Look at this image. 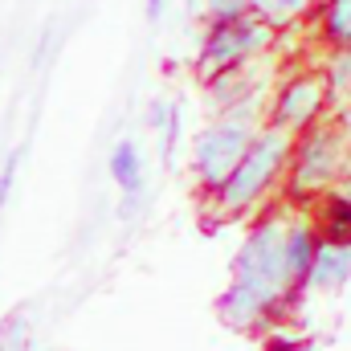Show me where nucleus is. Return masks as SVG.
<instances>
[{
    "mask_svg": "<svg viewBox=\"0 0 351 351\" xmlns=\"http://www.w3.org/2000/svg\"><path fill=\"white\" fill-rule=\"evenodd\" d=\"M290 213H265L250 225L241 250L229 265V286L217 298V319L237 335H265L278 315L302 294L286 262Z\"/></svg>",
    "mask_w": 351,
    "mask_h": 351,
    "instance_id": "1",
    "label": "nucleus"
},
{
    "mask_svg": "<svg viewBox=\"0 0 351 351\" xmlns=\"http://www.w3.org/2000/svg\"><path fill=\"white\" fill-rule=\"evenodd\" d=\"M265 123H269V102H265V94H254L229 110H217L213 123L200 127V135L192 139V156H188V172H192V184L200 196H213L229 180V172L254 147Z\"/></svg>",
    "mask_w": 351,
    "mask_h": 351,
    "instance_id": "2",
    "label": "nucleus"
},
{
    "mask_svg": "<svg viewBox=\"0 0 351 351\" xmlns=\"http://www.w3.org/2000/svg\"><path fill=\"white\" fill-rule=\"evenodd\" d=\"M290 156H294V135L282 131V127H274V123H265L262 135L254 139V147H250V152L241 156V164L229 172V180H225L213 196H204L208 221L221 225V221H237V217H245L250 208H258L278 184H286Z\"/></svg>",
    "mask_w": 351,
    "mask_h": 351,
    "instance_id": "3",
    "label": "nucleus"
},
{
    "mask_svg": "<svg viewBox=\"0 0 351 351\" xmlns=\"http://www.w3.org/2000/svg\"><path fill=\"white\" fill-rule=\"evenodd\" d=\"M343 180H351V139L339 131V123L323 119L294 135V156L286 168V192L294 200H319Z\"/></svg>",
    "mask_w": 351,
    "mask_h": 351,
    "instance_id": "4",
    "label": "nucleus"
},
{
    "mask_svg": "<svg viewBox=\"0 0 351 351\" xmlns=\"http://www.w3.org/2000/svg\"><path fill=\"white\" fill-rule=\"evenodd\" d=\"M278 25H269L265 16L250 12L241 21H225V25H208L200 45H196V78L208 82L213 74L241 66V62H258L262 53H269V45L278 41Z\"/></svg>",
    "mask_w": 351,
    "mask_h": 351,
    "instance_id": "5",
    "label": "nucleus"
},
{
    "mask_svg": "<svg viewBox=\"0 0 351 351\" xmlns=\"http://www.w3.org/2000/svg\"><path fill=\"white\" fill-rule=\"evenodd\" d=\"M331 82H327V70H302V74H290L278 94L269 98V123L290 131V135H302L306 127L323 123L327 119V106H331Z\"/></svg>",
    "mask_w": 351,
    "mask_h": 351,
    "instance_id": "6",
    "label": "nucleus"
},
{
    "mask_svg": "<svg viewBox=\"0 0 351 351\" xmlns=\"http://www.w3.org/2000/svg\"><path fill=\"white\" fill-rule=\"evenodd\" d=\"M351 282V241H327L319 245V258L311 265L302 294H339Z\"/></svg>",
    "mask_w": 351,
    "mask_h": 351,
    "instance_id": "7",
    "label": "nucleus"
},
{
    "mask_svg": "<svg viewBox=\"0 0 351 351\" xmlns=\"http://www.w3.org/2000/svg\"><path fill=\"white\" fill-rule=\"evenodd\" d=\"M204 94H208V106H213V114H217V110H229V106H237V102L262 94V78H258L254 62H241V66H229V70L213 74V78L204 82Z\"/></svg>",
    "mask_w": 351,
    "mask_h": 351,
    "instance_id": "8",
    "label": "nucleus"
},
{
    "mask_svg": "<svg viewBox=\"0 0 351 351\" xmlns=\"http://www.w3.org/2000/svg\"><path fill=\"white\" fill-rule=\"evenodd\" d=\"M319 245H323V229L315 217L306 213H290V229H286V262H290V274L298 278V286L306 282L311 265L319 258Z\"/></svg>",
    "mask_w": 351,
    "mask_h": 351,
    "instance_id": "9",
    "label": "nucleus"
},
{
    "mask_svg": "<svg viewBox=\"0 0 351 351\" xmlns=\"http://www.w3.org/2000/svg\"><path fill=\"white\" fill-rule=\"evenodd\" d=\"M106 172H110V180L119 184V192H143L147 168H143L139 143H135V139H119L114 152H110V160H106Z\"/></svg>",
    "mask_w": 351,
    "mask_h": 351,
    "instance_id": "10",
    "label": "nucleus"
},
{
    "mask_svg": "<svg viewBox=\"0 0 351 351\" xmlns=\"http://www.w3.org/2000/svg\"><path fill=\"white\" fill-rule=\"evenodd\" d=\"M319 229L327 241H351V188H331L319 196Z\"/></svg>",
    "mask_w": 351,
    "mask_h": 351,
    "instance_id": "11",
    "label": "nucleus"
},
{
    "mask_svg": "<svg viewBox=\"0 0 351 351\" xmlns=\"http://www.w3.org/2000/svg\"><path fill=\"white\" fill-rule=\"evenodd\" d=\"M315 16H319V37L331 49L351 45V0H319Z\"/></svg>",
    "mask_w": 351,
    "mask_h": 351,
    "instance_id": "12",
    "label": "nucleus"
},
{
    "mask_svg": "<svg viewBox=\"0 0 351 351\" xmlns=\"http://www.w3.org/2000/svg\"><path fill=\"white\" fill-rule=\"evenodd\" d=\"M254 8H258V16H265L269 25L286 29V25L302 21L306 12H315V8H319V0H254Z\"/></svg>",
    "mask_w": 351,
    "mask_h": 351,
    "instance_id": "13",
    "label": "nucleus"
},
{
    "mask_svg": "<svg viewBox=\"0 0 351 351\" xmlns=\"http://www.w3.org/2000/svg\"><path fill=\"white\" fill-rule=\"evenodd\" d=\"M327 82H331V98L343 106L351 102V45H335L331 53H327Z\"/></svg>",
    "mask_w": 351,
    "mask_h": 351,
    "instance_id": "14",
    "label": "nucleus"
},
{
    "mask_svg": "<svg viewBox=\"0 0 351 351\" xmlns=\"http://www.w3.org/2000/svg\"><path fill=\"white\" fill-rule=\"evenodd\" d=\"M0 351H33V327L25 315H8L0 323Z\"/></svg>",
    "mask_w": 351,
    "mask_h": 351,
    "instance_id": "15",
    "label": "nucleus"
},
{
    "mask_svg": "<svg viewBox=\"0 0 351 351\" xmlns=\"http://www.w3.org/2000/svg\"><path fill=\"white\" fill-rule=\"evenodd\" d=\"M250 12H258L254 8V0H204V25H225V21H241V16H250Z\"/></svg>",
    "mask_w": 351,
    "mask_h": 351,
    "instance_id": "16",
    "label": "nucleus"
},
{
    "mask_svg": "<svg viewBox=\"0 0 351 351\" xmlns=\"http://www.w3.org/2000/svg\"><path fill=\"white\" fill-rule=\"evenodd\" d=\"M21 160H25V147L8 152V156H4V164H0V208H4V204H8V196H12V184H16V168H21Z\"/></svg>",
    "mask_w": 351,
    "mask_h": 351,
    "instance_id": "17",
    "label": "nucleus"
},
{
    "mask_svg": "<svg viewBox=\"0 0 351 351\" xmlns=\"http://www.w3.org/2000/svg\"><path fill=\"white\" fill-rule=\"evenodd\" d=\"M180 123H184V110H180V102H176V110H172V119H168V127L160 131V156H164V164H172L176 160V143H180Z\"/></svg>",
    "mask_w": 351,
    "mask_h": 351,
    "instance_id": "18",
    "label": "nucleus"
},
{
    "mask_svg": "<svg viewBox=\"0 0 351 351\" xmlns=\"http://www.w3.org/2000/svg\"><path fill=\"white\" fill-rule=\"evenodd\" d=\"M172 110H176L172 98H156V102L147 106V114H143V127H147V131H164L168 119H172Z\"/></svg>",
    "mask_w": 351,
    "mask_h": 351,
    "instance_id": "19",
    "label": "nucleus"
},
{
    "mask_svg": "<svg viewBox=\"0 0 351 351\" xmlns=\"http://www.w3.org/2000/svg\"><path fill=\"white\" fill-rule=\"evenodd\" d=\"M139 204H143V192H123V200H119V221H135V217H139Z\"/></svg>",
    "mask_w": 351,
    "mask_h": 351,
    "instance_id": "20",
    "label": "nucleus"
},
{
    "mask_svg": "<svg viewBox=\"0 0 351 351\" xmlns=\"http://www.w3.org/2000/svg\"><path fill=\"white\" fill-rule=\"evenodd\" d=\"M262 351H311V348H306V343H298V339H290V335H269Z\"/></svg>",
    "mask_w": 351,
    "mask_h": 351,
    "instance_id": "21",
    "label": "nucleus"
},
{
    "mask_svg": "<svg viewBox=\"0 0 351 351\" xmlns=\"http://www.w3.org/2000/svg\"><path fill=\"white\" fill-rule=\"evenodd\" d=\"M164 12H168V0H143V16H147V25H160Z\"/></svg>",
    "mask_w": 351,
    "mask_h": 351,
    "instance_id": "22",
    "label": "nucleus"
},
{
    "mask_svg": "<svg viewBox=\"0 0 351 351\" xmlns=\"http://www.w3.org/2000/svg\"><path fill=\"white\" fill-rule=\"evenodd\" d=\"M335 123H339V131L351 139V102H343V106H339V119H335Z\"/></svg>",
    "mask_w": 351,
    "mask_h": 351,
    "instance_id": "23",
    "label": "nucleus"
}]
</instances>
